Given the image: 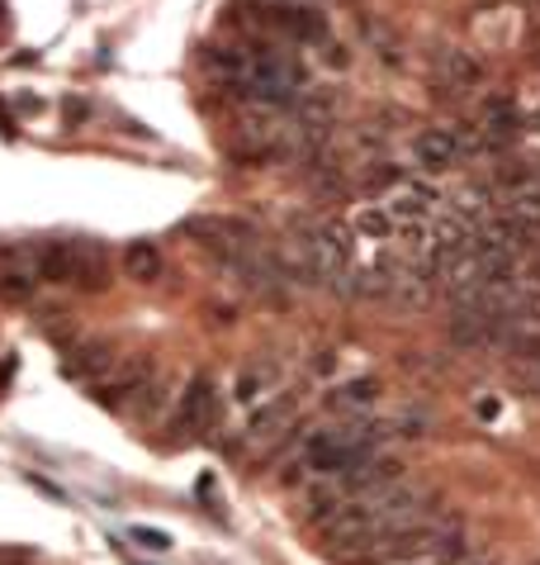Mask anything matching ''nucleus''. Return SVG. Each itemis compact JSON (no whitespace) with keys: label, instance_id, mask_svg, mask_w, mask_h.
Masks as SVG:
<instances>
[{"label":"nucleus","instance_id":"obj_9","mask_svg":"<svg viewBox=\"0 0 540 565\" xmlns=\"http://www.w3.org/2000/svg\"><path fill=\"white\" fill-rule=\"evenodd\" d=\"M521 129V109L507 96H488L484 100V143H503Z\"/></svg>","mask_w":540,"mask_h":565},{"label":"nucleus","instance_id":"obj_11","mask_svg":"<svg viewBox=\"0 0 540 565\" xmlns=\"http://www.w3.org/2000/svg\"><path fill=\"white\" fill-rule=\"evenodd\" d=\"M294 409H299V399H294V395H280V399L261 404V409L247 418V437H251V443H257V437L280 433V423H284V418H294Z\"/></svg>","mask_w":540,"mask_h":565},{"label":"nucleus","instance_id":"obj_5","mask_svg":"<svg viewBox=\"0 0 540 565\" xmlns=\"http://www.w3.org/2000/svg\"><path fill=\"white\" fill-rule=\"evenodd\" d=\"M214 423V385L204 381V375H195V381L185 385V395H181V409H176V428L190 437V433H199V428H209Z\"/></svg>","mask_w":540,"mask_h":565},{"label":"nucleus","instance_id":"obj_16","mask_svg":"<svg viewBox=\"0 0 540 565\" xmlns=\"http://www.w3.org/2000/svg\"><path fill=\"white\" fill-rule=\"evenodd\" d=\"M479 418H498V399H494V395L479 399Z\"/></svg>","mask_w":540,"mask_h":565},{"label":"nucleus","instance_id":"obj_4","mask_svg":"<svg viewBox=\"0 0 540 565\" xmlns=\"http://www.w3.org/2000/svg\"><path fill=\"white\" fill-rule=\"evenodd\" d=\"M109 371H115V348L109 342H82V348H67V356H62V375L67 381L100 385Z\"/></svg>","mask_w":540,"mask_h":565},{"label":"nucleus","instance_id":"obj_17","mask_svg":"<svg viewBox=\"0 0 540 565\" xmlns=\"http://www.w3.org/2000/svg\"><path fill=\"white\" fill-rule=\"evenodd\" d=\"M24 561H29L24 552H20V556H10V552H0V565H24Z\"/></svg>","mask_w":540,"mask_h":565},{"label":"nucleus","instance_id":"obj_15","mask_svg":"<svg viewBox=\"0 0 540 565\" xmlns=\"http://www.w3.org/2000/svg\"><path fill=\"white\" fill-rule=\"evenodd\" d=\"M129 537L142 546V552H156V556H162V552H171V537H166L162 527H133Z\"/></svg>","mask_w":540,"mask_h":565},{"label":"nucleus","instance_id":"obj_1","mask_svg":"<svg viewBox=\"0 0 540 565\" xmlns=\"http://www.w3.org/2000/svg\"><path fill=\"white\" fill-rule=\"evenodd\" d=\"M39 243H6L0 247V300L20 305L39 290Z\"/></svg>","mask_w":540,"mask_h":565},{"label":"nucleus","instance_id":"obj_8","mask_svg":"<svg viewBox=\"0 0 540 565\" xmlns=\"http://www.w3.org/2000/svg\"><path fill=\"white\" fill-rule=\"evenodd\" d=\"M432 200H436V191H432V185H422V181H403L399 191L389 195L385 214L393 218V224H408V218H422L426 210H432Z\"/></svg>","mask_w":540,"mask_h":565},{"label":"nucleus","instance_id":"obj_13","mask_svg":"<svg viewBox=\"0 0 540 565\" xmlns=\"http://www.w3.org/2000/svg\"><path fill=\"white\" fill-rule=\"evenodd\" d=\"M356 238H370V243L393 238V218L385 214V205H365L356 214Z\"/></svg>","mask_w":540,"mask_h":565},{"label":"nucleus","instance_id":"obj_6","mask_svg":"<svg viewBox=\"0 0 540 565\" xmlns=\"http://www.w3.org/2000/svg\"><path fill=\"white\" fill-rule=\"evenodd\" d=\"M436 82H441V90H451V96H465V90L479 82V62H474L465 49H441L436 53Z\"/></svg>","mask_w":540,"mask_h":565},{"label":"nucleus","instance_id":"obj_10","mask_svg":"<svg viewBox=\"0 0 540 565\" xmlns=\"http://www.w3.org/2000/svg\"><path fill=\"white\" fill-rule=\"evenodd\" d=\"M327 404L337 414H365V409H375V404H379V385L360 375V381H346L337 390H327Z\"/></svg>","mask_w":540,"mask_h":565},{"label":"nucleus","instance_id":"obj_12","mask_svg":"<svg viewBox=\"0 0 540 565\" xmlns=\"http://www.w3.org/2000/svg\"><path fill=\"white\" fill-rule=\"evenodd\" d=\"M123 271L142 280V286H152V280L162 276V253H156L152 243H129L123 247Z\"/></svg>","mask_w":540,"mask_h":565},{"label":"nucleus","instance_id":"obj_14","mask_svg":"<svg viewBox=\"0 0 540 565\" xmlns=\"http://www.w3.org/2000/svg\"><path fill=\"white\" fill-rule=\"evenodd\" d=\"M270 381H276V371H270V366H257V371H242V381H237V399H261Z\"/></svg>","mask_w":540,"mask_h":565},{"label":"nucleus","instance_id":"obj_18","mask_svg":"<svg viewBox=\"0 0 540 565\" xmlns=\"http://www.w3.org/2000/svg\"><path fill=\"white\" fill-rule=\"evenodd\" d=\"M266 6H313V0H266Z\"/></svg>","mask_w":540,"mask_h":565},{"label":"nucleus","instance_id":"obj_7","mask_svg":"<svg viewBox=\"0 0 540 565\" xmlns=\"http://www.w3.org/2000/svg\"><path fill=\"white\" fill-rule=\"evenodd\" d=\"M412 157H418L426 171H441V167H455L465 152H460L451 129H422L418 138H412Z\"/></svg>","mask_w":540,"mask_h":565},{"label":"nucleus","instance_id":"obj_3","mask_svg":"<svg viewBox=\"0 0 540 565\" xmlns=\"http://www.w3.org/2000/svg\"><path fill=\"white\" fill-rule=\"evenodd\" d=\"M261 24L294 43L327 39V20H323V10H313V6H261Z\"/></svg>","mask_w":540,"mask_h":565},{"label":"nucleus","instance_id":"obj_2","mask_svg":"<svg viewBox=\"0 0 540 565\" xmlns=\"http://www.w3.org/2000/svg\"><path fill=\"white\" fill-rule=\"evenodd\" d=\"M67 286L105 290L109 286V253L95 238H67Z\"/></svg>","mask_w":540,"mask_h":565}]
</instances>
